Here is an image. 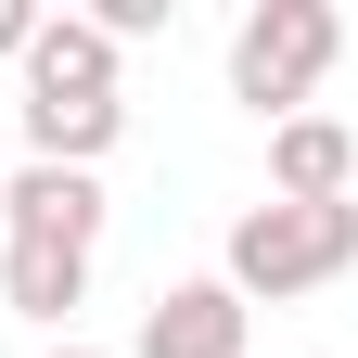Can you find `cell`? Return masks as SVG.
Listing matches in <instances>:
<instances>
[{
	"mask_svg": "<svg viewBox=\"0 0 358 358\" xmlns=\"http://www.w3.org/2000/svg\"><path fill=\"white\" fill-rule=\"evenodd\" d=\"M358 268V192L345 205H243L231 217V256H217V282H231L243 307L268 294H320V282H345Z\"/></svg>",
	"mask_w": 358,
	"mask_h": 358,
	"instance_id": "1",
	"label": "cell"
},
{
	"mask_svg": "<svg viewBox=\"0 0 358 358\" xmlns=\"http://www.w3.org/2000/svg\"><path fill=\"white\" fill-rule=\"evenodd\" d=\"M333 52H345L333 0H256V13L231 26V103H256L268 128H282V115H307V90L333 77Z\"/></svg>",
	"mask_w": 358,
	"mask_h": 358,
	"instance_id": "2",
	"label": "cell"
},
{
	"mask_svg": "<svg viewBox=\"0 0 358 358\" xmlns=\"http://www.w3.org/2000/svg\"><path fill=\"white\" fill-rule=\"evenodd\" d=\"M0 243H103V179L90 166H13L0 179Z\"/></svg>",
	"mask_w": 358,
	"mask_h": 358,
	"instance_id": "3",
	"label": "cell"
},
{
	"mask_svg": "<svg viewBox=\"0 0 358 358\" xmlns=\"http://www.w3.org/2000/svg\"><path fill=\"white\" fill-rule=\"evenodd\" d=\"M243 320H256V307L231 282H166L141 307V333H128V358H243Z\"/></svg>",
	"mask_w": 358,
	"mask_h": 358,
	"instance_id": "4",
	"label": "cell"
},
{
	"mask_svg": "<svg viewBox=\"0 0 358 358\" xmlns=\"http://www.w3.org/2000/svg\"><path fill=\"white\" fill-rule=\"evenodd\" d=\"M345 192H358L345 115H282L268 128V205H345Z\"/></svg>",
	"mask_w": 358,
	"mask_h": 358,
	"instance_id": "5",
	"label": "cell"
},
{
	"mask_svg": "<svg viewBox=\"0 0 358 358\" xmlns=\"http://www.w3.org/2000/svg\"><path fill=\"white\" fill-rule=\"evenodd\" d=\"M26 103H115V38L90 13H38L26 38Z\"/></svg>",
	"mask_w": 358,
	"mask_h": 358,
	"instance_id": "6",
	"label": "cell"
},
{
	"mask_svg": "<svg viewBox=\"0 0 358 358\" xmlns=\"http://www.w3.org/2000/svg\"><path fill=\"white\" fill-rule=\"evenodd\" d=\"M0 294H13V320H77L90 256L77 243H0Z\"/></svg>",
	"mask_w": 358,
	"mask_h": 358,
	"instance_id": "7",
	"label": "cell"
},
{
	"mask_svg": "<svg viewBox=\"0 0 358 358\" xmlns=\"http://www.w3.org/2000/svg\"><path fill=\"white\" fill-rule=\"evenodd\" d=\"M128 103H26V166H103Z\"/></svg>",
	"mask_w": 358,
	"mask_h": 358,
	"instance_id": "8",
	"label": "cell"
},
{
	"mask_svg": "<svg viewBox=\"0 0 358 358\" xmlns=\"http://www.w3.org/2000/svg\"><path fill=\"white\" fill-rule=\"evenodd\" d=\"M26 38H38V0H0V64H26Z\"/></svg>",
	"mask_w": 358,
	"mask_h": 358,
	"instance_id": "9",
	"label": "cell"
},
{
	"mask_svg": "<svg viewBox=\"0 0 358 358\" xmlns=\"http://www.w3.org/2000/svg\"><path fill=\"white\" fill-rule=\"evenodd\" d=\"M52 358H103V345H52Z\"/></svg>",
	"mask_w": 358,
	"mask_h": 358,
	"instance_id": "10",
	"label": "cell"
}]
</instances>
